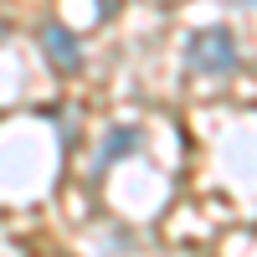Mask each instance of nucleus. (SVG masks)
<instances>
[{"mask_svg":"<svg viewBox=\"0 0 257 257\" xmlns=\"http://www.w3.org/2000/svg\"><path fill=\"white\" fill-rule=\"evenodd\" d=\"M0 36H6V26H0Z\"/></svg>","mask_w":257,"mask_h":257,"instance_id":"nucleus-4","label":"nucleus"},{"mask_svg":"<svg viewBox=\"0 0 257 257\" xmlns=\"http://www.w3.org/2000/svg\"><path fill=\"white\" fill-rule=\"evenodd\" d=\"M36 47L47 52V62L62 72V77H72L82 67V47H77V36L62 26V21H41V31H36Z\"/></svg>","mask_w":257,"mask_h":257,"instance_id":"nucleus-2","label":"nucleus"},{"mask_svg":"<svg viewBox=\"0 0 257 257\" xmlns=\"http://www.w3.org/2000/svg\"><path fill=\"white\" fill-rule=\"evenodd\" d=\"M185 67L201 77H231L237 72V36L221 26H206L185 41Z\"/></svg>","mask_w":257,"mask_h":257,"instance_id":"nucleus-1","label":"nucleus"},{"mask_svg":"<svg viewBox=\"0 0 257 257\" xmlns=\"http://www.w3.org/2000/svg\"><path fill=\"white\" fill-rule=\"evenodd\" d=\"M128 149H139V128H108V134H103V144H98V175H103V170H108V165H118L123 155H128Z\"/></svg>","mask_w":257,"mask_h":257,"instance_id":"nucleus-3","label":"nucleus"}]
</instances>
